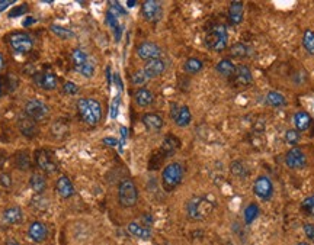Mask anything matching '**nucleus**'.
<instances>
[{"instance_id":"obj_1","label":"nucleus","mask_w":314,"mask_h":245,"mask_svg":"<svg viewBox=\"0 0 314 245\" xmlns=\"http://www.w3.org/2000/svg\"><path fill=\"white\" fill-rule=\"evenodd\" d=\"M77 113L82 118V121L87 125H96L101 121L102 116V108L98 100L95 99H79L77 105Z\"/></svg>"},{"instance_id":"obj_2","label":"nucleus","mask_w":314,"mask_h":245,"mask_svg":"<svg viewBox=\"0 0 314 245\" xmlns=\"http://www.w3.org/2000/svg\"><path fill=\"white\" fill-rule=\"evenodd\" d=\"M214 209V205L201 196H193L187 203V213L192 221H202L205 219Z\"/></svg>"},{"instance_id":"obj_3","label":"nucleus","mask_w":314,"mask_h":245,"mask_svg":"<svg viewBox=\"0 0 314 245\" xmlns=\"http://www.w3.org/2000/svg\"><path fill=\"white\" fill-rule=\"evenodd\" d=\"M227 42H229V35H227V29L224 25H214L205 38V44L209 50L215 51V53H221L227 48Z\"/></svg>"},{"instance_id":"obj_4","label":"nucleus","mask_w":314,"mask_h":245,"mask_svg":"<svg viewBox=\"0 0 314 245\" xmlns=\"http://www.w3.org/2000/svg\"><path fill=\"white\" fill-rule=\"evenodd\" d=\"M184 179V167L181 163H170L165 167L162 173V184L166 191L176 188Z\"/></svg>"},{"instance_id":"obj_5","label":"nucleus","mask_w":314,"mask_h":245,"mask_svg":"<svg viewBox=\"0 0 314 245\" xmlns=\"http://www.w3.org/2000/svg\"><path fill=\"white\" fill-rule=\"evenodd\" d=\"M118 199L120 203L124 207H132L137 200H138V190L135 187V184L132 180L126 179L120 183V188H118Z\"/></svg>"},{"instance_id":"obj_6","label":"nucleus","mask_w":314,"mask_h":245,"mask_svg":"<svg viewBox=\"0 0 314 245\" xmlns=\"http://www.w3.org/2000/svg\"><path fill=\"white\" fill-rule=\"evenodd\" d=\"M7 41H9V45L12 47V50L18 54H26L34 47L32 38L25 32H13L7 37Z\"/></svg>"},{"instance_id":"obj_7","label":"nucleus","mask_w":314,"mask_h":245,"mask_svg":"<svg viewBox=\"0 0 314 245\" xmlns=\"http://www.w3.org/2000/svg\"><path fill=\"white\" fill-rule=\"evenodd\" d=\"M25 115L29 116L31 119H34L35 122H41L50 116V108L41 100L31 99L25 105Z\"/></svg>"},{"instance_id":"obj_8","label":"nucleus","mask_w":314,"mask_h":245,"mask_svg":"<svg viewBox=\"0 0 314 245\" xmlns=\"http://www.w3.org/2000/svg\"><path fill=\"white\" fill-rule=\"evenodd\" d=\"M35 160H37L38 167L41 170H44L45 173L53 174V173L59 171V161H57V157H56V154L53 151L40 150V151H37Z\"/></svg>"},{"instance_id":"obj_9","label":"nucleus","mask_w":314,"mask_h":245,"mask_svg":"<svg viewBox=\"0 0 314 245\" xmlns=\"http://www.w3.org/2000/svg\"><path fill=\"white\" fill-rule=\"evenodd\" d=\"M253 191L259 199L269 200V199H272V194H273V184L268 176H260L254 180Z\"/></svg>"},{"instance_id":"obj_10","label":"nucleus","mask_w":314,"mask_h":245,"mask_svg":"<svg viewBox=\"0 0 314 245\" xmlns=\"http://www.w3.org/2000/svg\"><path fill=\"white\" fill-rule=\"evenodd\" d=\"M285 164H287L290 169H293V170H298V169L306 167V164H307V157H306V154H304L300 148L294 147V148H291V150L287 152V155H285Z\"/></svg>"},{"instance_id":"obj_11","label":"nucleus","mask_w":314,"mask_h":245,"mask_svg":"<svg viewBox=\"0 0 314 245\" xmlns=\"http://www.w3.org/2000/svg\"><path fill=\"white\" fill-rule=\"evenodd\" d=\"M143 16L148 22H157L162 19V4L156 0H146L143 3Z\"/></svg>"},{"instance_id":"obj_12","label":"nucleus","mask_w":314,"mask_h":245,"mask_svg":"<svg viewBox=\"0 0 314 245\" xmlns=\"http://www.w3.org/2000/svg\"><path fill=\"white\" fill-rule=\"evenodd\" d=\"M137 56L141 60L146 61H151V60H157L162 56V50L159 45H156L154 42H143L141 45H138L137 48Z\"/></svg>"},{"instance_id":"obj_13","label":"nucleus","mask_w":314,"mask_h":245,"mask_svg":"<svg viewBox=\"0 0 314 245\" xmlns=\"http://www.w3.org/2000/svg\"><path fill=\"white\" fill-rule=\"evenodd\" d=\"M34 80L44 90H54L57 87V84H59V77L54 73H50V71H44V73L35 74Z\"/></svg>"},{"instance_id":"obj_14","label":"nucleus","mask_w":314,"mask_h":245,"mask_svg":"<svg viewBox=\"0 0 314 245\" xmlns=\"http://www.w3.org/2000/svg\"><path fill=\"white\" fill-rule=\"evenodd\" d=\"M28 235L34 243H44L48 237V229L42 222H32L29 225Z\"/></svg>"},{"instance_id":"obj_15","label":"nucleus","mask_w":314,"mask_h":245,"mask_svg":"<svg viewBox=\"0 0 314 245\" xmlns=\"http://www.w3.org/2000/svg\"><path fill=\"white\" fill-rule=\"evenodd\" d=\"M18 126H19V131L28 136V138H34L38 135V125L34 119H31L29 116L26 115H22L18 121Z\"/></svg>"},{"instance_id":"obj_16","label":"nucleus","mask_w":314,"mask_h":245,"mask_svg":"<svg viewBox=\"0 0 314 245\" xmlns=\"http://www.w3.org/2000/svg\"><path fill=\"white\" fill-rule=\"evenodd\" d=\"M165 68H166L165 61L160 60V58H157V60L147 61V64H146L144 68H143V71H144V74H146V77H147V80H148V78H156V77H159L160 74H163V73H165Z\"/></svg>"},{"instance_id":"obj_17","label":"nucleus","mask_w":314,"mask_h":245,"mask_svg":"<svg viewBox=\"0 0 314 245\" xmlns=\"http://www.w3.org/2000/svg\"><path fill=\"white\" fill-rule=\"evenodd\" d=\"M56 191L60 197L63 199H68L74 194V187L73 183L70 182V179L67 176H62L57 182H56Z\"/></svg>"},{"instance_id":"obj_18","label":"nucleus","mask_w":314,"mask_h":245,"mask_svg":"<svg viewBox=\"0 0 314 245\" xmlns=\"http://www.w3.org/2000/svg\"><path fill=\"white\" fill-rule=\"evenodd\" d=\"M126 231H128L132 237L140 238V240H150V238H151V235H153V232H151V229H150L148 226L140 225V224H137V222H131V224H128Z\"/></svg>"},{"instance_id":"obj_19","label":"nucleus","mask_w":314,"mask_h":245,"mask_svg":"<svg viewBox=\"0 0 314 245\" xmlns=\"http://www.w3.org/2000/svg\"><path fill=\"white\" fill-rule=\"evenodd\" d=\"M243 15H245V7L242 1H231L229 7V19L233 25H239L243 22Z\"/></svg>"},{"instance_id":"obj_20","label":"nucleus","mask_w":314,"mask_h":245,"mask_svg":"<svg viewBox=\"0 0 314 245\" xmlns=\"http://www.w3.org/2000/svg\"><path fill=\"white\" fill-rule=\"evenodd\" d=\"M22 221V209L18 206H12L3 212V224L6 225H15Z\"/></svg>"},{"instance_id":"obj_21","label":"nucleus","mask_w":314,"mask_h":245,"mask_svg":"<svg viewBox=\"0 0 314 245\" xmlns=\"http://www.w3.org/2000/svg\"><path fill=\"white\" fill-rule=\"evenodd\" d=\"M179 147H181V142H179L178 138H175V136H172V135L166 136V139H165L163 144H162V154H163V157H170V155H173V154L179 150Z\"/></svg>"},{"instance_id":"obj_22","label":"nucleus","mask_w":314,"mask_h":245,"mask_svg":"<svg viewBox=\"0 0 314 245\" xmlns=\"http://www.w3.org/2000/svg\"><path fill=\"white\" fill-rule=\"evenodd\" d=\"M134 99H135V103L140 108H146V106H150L153 103L154 96L148 89H138L135 92V94H134Z\"/></svg>"},{"instance_id":"obj_23","label":"nucleus","mask_w":314,"mask_h":245,"mask_svg":"<svg viewBox=\"0 0 314 245\" xmlns=\"http://www.w3.org/2000/svg\"><path fill=\"white\" fill-rule=\"evenodd\" d=\"M233 77H234L236 83H237V84H242V86H248V84H251V70H249L246 65H243V64H240V65L236 67V73H234Z\"/></svg>"},{"instance_id":"obj_24","label":"nucleus","mask_w":314,"mask_h":245,"mask_svg":"<svg viewBox=\"0 0 314 245\" xmlns=\"http://www.w3.org/2000/svg\"><path fill=\"white\" fill-rule=\"evenodd\" d=\"M143 123L148 131H160L163 126V119L156 113H146L143 116Z\"/></svg>"},{"instance_id":"obj_25","label":"nucleus","mask_w":314,"mask_h":245,"mask_svg":"<svg viewBox=\"0 0 314 245\" xmlns=\"http://www.w3.org/2000/svg\"><path fill=\"white\" fill-rule=\"evenodd\" d=\"M294 123H295L297 131L304 132V131H307V129L310 128V125H312V118H310V115H309L307 112H297V113L294 115Z\"/></svg>"},{"instance_id":"obj_26","label":"nucleus","mask_w":314,"mask_h":245,"mask_svg":"<svg viewBox=\"0 0 314 245\" xmlns=\"http://www.w3.org/2000/svg\"><path fill=\"white\" fill-rule=\"evenodd\" d=\"M29 184L32 187V190L38 194H41L45 188H47V182H45V177L40 173H34L29 179Z\"/></svg>"},{"instance_id":"obj_27","label":"nucleus","mask_w":314,"mask_h":245,"mask_svg":"<svg viewBox=\"0 0 314 245\" xmlns=\"http://www.w3.org/2000/svg\"><path fill=\"white\" fill-rule=\"evenodd\" d=\"M215 68L224 77H233L234 73H236V65L230 61V60H227V58H224V60H221V61L218 62Z\"/></svg>"},{"instance_id":"obj_28","label":"nucleus","mask_w":314,"mask_h":245,"mask_svg":"<svg viewBox=\"0 0 314 245\" xmlns=\"http://www.w3.org/2000/svg\"><path fill=\"white\" fill-rule=\"evenodd\" d=\"M190 119H192V116H190V111H189L188 106H181L179 111H178V115H176V118L173 121L178 126L185 128L190 123Z\"/></svg>"},{"instance_id":"obj_29","label":"nucleus","mask_w":314,"mask_h":245,"mask_svg":"<svg viewBox=\"0 0 314 245\" xmlns=\"http://www.w3.org/2000/svg\"><path fill=\"white\" fill-rule=\"evenodd\" d=\"M266 103L269 106H273V108H281V106H284L287 103V100H285V97L281 93H278V92H269L266 94Z\"/></svg>"},{"instance_id":"obj_30","label":"nucleus","mask_w":314,"mask_h":245,"mask_svg":"<svg viewBox=\"0 0 314 245\" xmlns=\"http://www.w3.org/2000/svg\"><path fill=\"white\" fill-rule=\"evenodd\" d=\"M51 133L56 138H65L68 135V125L64 121H57L51 125Z\"/></svg>"},{"instance_id":"obj_31","label":"nucleus","mask_w":314,"mask_h":245,"mask_svg":"<svg viewBox=\"0 0 314 245\" xmlns=\"http://www.w3.org/2000/svg\"><path fill=\"white\" fill-rule=\"evenodd\" d=\"M202 67H204V64H202L201 60H198V58H188L185 61V64H184V70L188 74H196V73H199L202 70Z\"/></svg>"},{"instance_id":"obj_32","label":"nucleus","mask_w":314,"mask_h":245,"mask_svg":"<svg viewBox=\"0 0 314 245\" xmlns=\"http://www.w3.org/2000/svg\"><path fill=\"white\" fill-rule=\"evenodd\" d=\"M71 60H73V64H74V68H79V67H82L83 64H86V62L89 61L87 54L83 53V51L79 50V48L73 50V53H71Z\"/></svg>"},{"instance_id":"obj_33","label":"nucleus","mask_w":314,"mask_h":245,"mask_svg":"<svg viewBox=\"0 0 314 245\" xmlns=\"http://www.w3.org/2000/svg\"><path fill=\"white\" fill-rule=\"evenodd\" d=\"M29 154L28 152H25V151H22V152H18L16 154V158H15V164H16V167L18 169H21V170H28L29 169Z\"/></svg>"},{"instance_id":"obj_34","label":"nucleus","mask_w":314,"mask_h":245,"mask_svg":"<svg viewBox=\"0 0 314 245\" xmlns=\"http://www.w3.org/2000/svg\"><path fill=\"white\" fill-rule=\"evenodd\" d=\"M303 45L307 50L309 54H312L314 57V31H306L303 35Z\"/></svg>"},{"instance_id":"obj_35","label":"nucleus","mask_w":314,"mask_h":245,"mask_svg":"<svg viewBox=\"0 0 314 245\" xmlns=\"http://www.w3.org/2000/svg\"><path fill=\"white\" fill-rule=\"evenodd\" d=\"M257 216H259V206L256 203H251L245 209V222L246 224H251Z\"/></svg>"},{"instance_id":"obj_36","label":"nucleus","mask_w":314,"mask_h":245,"mask_svg":"<svg viewBox=\"0 0 314 245\" xmlns=\"http://www.w3.org/2000/svg\"><path fill=\"white\" fill-rule=\"evenodd\" d=\"M50 29H51V32H53L54 35H57V37H60V38H63V39H68V38L73 37V32H71L70 29H67V28H64V26H60V25H51Z\"/></svg>"},{"instance_id":"obj_37","label":"nucleus","mask_w":314,"mask_h":245,"mask_svg":"<svg viewBox=\"0 0 314 245\" xmlns=\"http://www.w3.org/2000/svg\"><path fill=\"white\" fill-rule=\"evenodd\" d=\"M76 71H77L79 74H82L83 77L90 78V77L95 74V65H93V62L92 61H87L86 64H83L82 67L76 68Z\"/></svg>"},{"instance_id":"obj_38","label":"nucleus","mask_w":314,"mask_h":245,"mask_svg":"<svg viewBox=\"0 0 314 245\" xmlns=\"http://www.w3.org/2000/svg\"><path fill=\"white\" fill-rule=\"evenodd\" d=\"M301 210H303L307 216L314 218V196H310V197H307V199L303 200V203H301Z\"/></svg>"},{"instance_id":"obj_39","label":"nucleus","mask_w":314,"mask_h":245,"mask_svg":"<svg viewBox=\"0 0 314 245\" xmlns=\"http://www.w3.org/2000/svg\"><path fill=\"white\" fill-rule=\"evenodd\" d=\"M230 53H231V56H233V57L242 58V57H245V56H246L248 50H246V47H245L243 44H236V45H233V47H231Z\"/></svg>"},{"instance_id":"obj_40","label":"nucleus","mask_w":314,"mask_h":245,"mask_svg":"<svg viewBox=\"0 0 314 245\" xmlns=\"http://www.w3.org/2000/svg\"><path fill=\"white\" fill-rule=\"evenodd\" d=\"M285 139H287L288 144L295 145V144L300 141V133H298V131H297V129H288L287 133H285Z\"/></svg>"},{"instance_id":"obj_41","label":"nucleus","mask_w":314,"mask_h":245,"mask_svg":"<svg viewBox=\"0 0 314 245\" xmlns=\"http://www.w3.org/2000/svg\"><path fill=\"white\" fill-rule=\"evenodd\" d=\"M132 83L135 84V86H141V84H144L146 81H147V77H146V74H144V71L143 70H140V71H137V73H134L132 74Z\"/></svg>"},{"instance_id":"obj_42","label":"nucleus","mask_w":314,"mask_h":245,"mask_svg":"<svg viewBox=\"0 0 314 245\" xmlns=\"http://www.w3.org/2000/svg\"><path fill=\"white\" fill-rule=\"evenodd\" d=\"M26 10H28L26 4H22V6H19V7H13V9L9 12V18H16V16H21V15H23Z\"/></svg>"},{"instance_id":"obj_43","label":"nucleus","mask_w":314,"mask_h":245,"mask_svg":"<svg viewBox=\"0 0 314 245\" xmlns=\"http://www.w3.org/2000/svg\"><path fill=\"white\" fill-rule=\"evenodd\" d=\"M64 92L67 94H76V93H79V86L74 84V83H71V81H67L64 84Z\"/></svg>"},{"instance_id":"obj_44","label":"nucleus","mask_w":314,"mask_h":245,"mask_svg":"<svg viewBox=\"0 0 314 245\" xmlns=\"http://www.w3.org/2000/svg\"><path fill=\"white\" fill-rule=\"evenodd\" d=\"M118 108H120V97H115V100L112 102V108H111V118H117L118 115Z\"/></svg>"},{"instance_id":"obj_45","label":"nucleus","mask_w":314,"mask_h":245,"mask_svg":"<svg viewBox=\"0 0 314 245\" xmlns=\"http://www.w3.org/2000/svg\"><path fill=\"white\" fill-rule=\"evenodd\" d=\"M304 232L309 237V240H314V225L313 224H306L304 225Z\"/></svg>"},{"instance_id":"obj_46","label":"nucleus","mask_w":314,"mask_h":245,"mask_svg":"<svg viewBox=\"0 0 314 245\" xmlns=\"http://www.w3.org/2000/svg\"><path fill=\"white\" fill-rule=\"evenodd\" d=\"M0 184H1L3 187H10V184H12L10 176H9V174H6V173L0 174Z\"/></svg>"},{"instance_id":"obj_47","label":"nucleus","mask_w":314,"mask_h":245,"mask_svg":"<svg viewBox=\"0 0 314 245\" xmlns=\"http://www.w3.org/2000/svg\"><path fill=\"white\" fill-rule=\"evenodd\" d=\"M104 144L111 145V147H115V145H118V141H117L115 138H104Z\"/></svg>"},{"instance_id":"obj_48","label":"nucleus","mask_w":314,"mask_h":245,"mask_svg":"<svg viewBox=\"0 0 314 245\" xmlns=\"http://www.w3.org/2000/svg\"><path fill=\"white\" fill-rule=\"evenodd\" d=\"M13 3H15L13 0H4V1H0V12H1V10H4L7 6L13 4Z\"/></svg>"},{"instance_id":"obj_49","label":"nucleus","mask_w":314,"mask_h":245,"mask_svg":"<svg viewBox=\"0 0 314 245\" xmlns=\"http://www.w3.org/2000/svg\"><path fill=\"white\" fill-rule=\"evenodd\" d=\"M32 23H35V19H34V18H28V20L23 22V26H29V25H32Z\"/></svg>"},{"instance_id":"obj_50","label":"nucleus","mask_w":314,"mask_h":245,"mask_svg":"<svg viewBox=\"0 0 314 245\" xmlns=\"http://www.w3.org/2000/svg\"><path fill=\"white\" fill-rule=\"evenodd\" d=\"M121 133H123V142L126 139V128H121Z\"/></svg>"},{"instance_id":"obj_51","label":"nucleus","mask_w":314,"mask_h":245,"mask_svg":"<svg viewBox=\"0 0 314 245\" xmlns=\"http://www.w3.org/2000/svg\"><path fill=\"white\" fill-rule=\"evenodd\" d=\"M3 67H4V60H3V56H1V53H0V71L3 70Z\"/></svg>"},{"instance_id":"obj_52","label":"nucleus","mask_w":314,"mask_h":245,"mask_svg":"<svg viewBox=\"0 0 314 245\" xmlns=\"http://www.w3.org/2000/svg\"><path fill=\"white\" fill-rule=\"evenodd\" d=\"M135 4H137V1H132V0H131V1H126V6H128V7H132V6H135Z\"/></svg>"},{"instance_id":"obj_53","label":"nucleus","mask_w":314,"mask_h":245,"mask_svg":"<svg viewBox=\"0 0 314 245\" xmlns=\"http://www.w3.org/2000/svg\"><path fill=\"white\" fill-rule=\"evenodd\" d=\"M7 245H19V244H18L15 240H9V241H7Z\"/></svg>"},{"instance_id":"obj_54","label":"nucleus","mask_w":314,"mask_h":245,"mask_svg":"<svg viewBox=\"0 0 314 245\" xmlns=\"http://www.w3.org/2000/svg\"><path fill=\"white\" fill-rule=\"evenodd\" d=\"M1 96H3V87L0 86V97H1Z\"/></svg>"},{"instance_id":"obj_55","label":"nucleus","mask_w":314,"mask_h":245,"mask_svg":"<svg viewBox=\"0 0 314 245\" xmlns=\"http://www.w3.org/2000/svg\"><path fill=\"white\" fill-rule=\"evenodd\" d=\"M297 245H309V244H307V243H300V244H297Z\"/></svg>"}]
</instances>
